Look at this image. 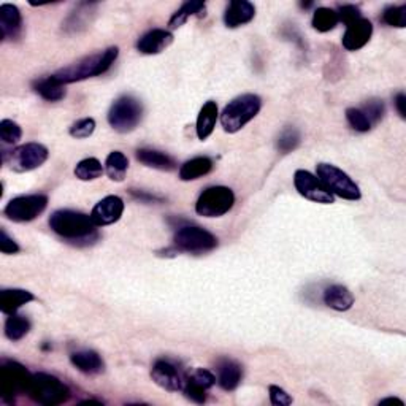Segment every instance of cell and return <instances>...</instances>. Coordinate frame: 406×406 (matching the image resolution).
I'll return each mask as SVG.
<instances>
[{"instance_id": "cell-33", "label": "cell", "mask_w": 406, "mask_h": 406, "mask_svg": "<svg viewBox=\"0 0 406 406\" xmlns=\"http://www.w3.org/2000/svg\"><path fill=\"white\" fill-rule=\"evenodd\" d=\"M300 145V132L296 127H286L281 135L278 137L276 146L278 150L283 154L292 152L293 150H297V146Z\"/></svg>"}, {"instance_id": "cell-38", "label": "cell", "mask_w": 406, "mask_h": 406, "mask_svg": "<svg viewBox=\"0 0 406 406\" xmlns=\"http://www.w3.org/2000/svg\"><path fill=\"white\" fill-rule=\"evenodd\" d=\"M95 130V121L93 118H85L76 121L72 127H70V135L76 140H85L94 134Z\"/></svg>"}, {"instance_id": "cell-29", "label": "cell", "mask_w": 406, "mask_h": 406, "mask_svg": "<svg viewBox=\"0 0 406 406\" xmlns=\"http://www.w3.org/2000/svg\"><path fill=\"white\" fill-rule=\"evenodd\" d=\"M31 332V321L19 316V314H10V318L5 322V337L11 341L23 340Z\"/></svg>"}, {"instance_id": "cell-21", "label": "cell", "mask_w": 406, "mask_h": 406, "mask_svg": "<svg viewBox=\"0 0 406 406\" xmlns=\"http://www.w3.org/2000/svg\"><path fill=\"white\" fill-rule=\"evenodd\" d=\"M324 303L335 311H348L354 305V297L348 288L341 284L328 286L324 291Z\"/></svg>"}, {"instance_id": "cell-28", "label": "cell", "mask_w": 406, "mask_h": 406, "mask_svg": "<svg viewBox=\"0 0 406 406\" xmlns=\"http://www.w3.org/2000/svg\"><path fill=\"white\" fill-rule=\"evenodd\" d=\"M129 169V160L121 151H113L108 154L107 160H105V173L108 175L111 181L121 183L125 178V173Z\"/></svg>"}, {"instance_id": "cell-30", "label": "cell", "mask_w": 406, "mask_h": 406, "mask_svg": "<svg viewBox=\"0 0 406 406\" xmlns=\"http://www.w3.org/2000/svg\"><path fill=\"white\" fill-rule=\"evenodd\" d=\"M105 169L100 164L99 159L95 157H86L80 160L75 167V177L81 181H95L103 175Z\"/></svg>"}, {"instance_id": "cell-19", "label": "cell", "mask_w": 406, "mask_h": 406, "mask_svg": "<svg viewBox=\"0 0 406 406\" xmlns=\"http://www.w3.org/2000/svg\"><path fill=\"white\" fill-rule=\"evenodd\" d=\"M243 368L232 359H221L218 362V384L224 390H235L241 382Z\"/></svg>"}, {"instance_id": "cell-9", "label": "cell", "mask_w": 406, "mask_h": 406, "mask_svg": "<svg viewBox=\"0 0 406 406\" xmlns=\"http://www.w3.org/2000/svg\"><path fill=\"white\" fill-rule=\"evenodd\" d=\"M2 156L4 162L9 160V165L13 172L26 173L43 165L48 160V156H50V151H48L46 146L40 143H26L13 150L10 156H6V154H2Z\"/></svg>"}, {"instance_id": "cell-31", "label": "cell", "mask_w": 406, "mask_h": 406, "mask_svg": "<svg viewBox=\"0 0 406 406\" xmlns=\"http://www.w3.org/2000/svg\"><path fill=\"white\" fill-rule=\"evenodd\" d=\"M338 23L340 21H338L337 11L332 10V9H327V6H321V9L314 11L313 21H311L314 29H316L318 32H322V33L333 31L335 27L338 26Z\"/></svg>"}, {"instance_id": "cell-14", "label": "cell", "mask_w": 406, "mask_h": 406, "mask_svg": "<svg viewBox=\"0 0 406 406\" xmlns=\"http://www.w3.org/2000/svg\"><path fill=\"white\" fill-rule=\"evenodd\" d=\"M124 213V200L118 195H108L102 199L90 212V219L97 227L111 226L121 219Z\"/></svg>"}, {"instance_id": "cell-13", "label": "cell", "mask_w": 406, "mask_h": 406, "mask_svg": "<svg viewBox=\"0 0 406 406\" xmlns=\"http://www.w3.org/2000/svg\"><path fill=\"white\" fill-rule=\"evenodd\" d=\"M151 378L159 387L169 392L183 390L186 380L183 373H181V370L172 360L167 359H159L154 362L151 368Z\"/></svg>"}, {"instance_id": "cell-12", "label": "cell", "mask_w": 406, "mask_h": 406, "mask_svg": "<svg viewBox=\"0 0 406 406\" xmlns=\"http://www.w3.org/2000/svg\"><path fill=\"white\" fill-rule=\"evenodd\" d=\"M293 186H296L297 192L306 200L322 203V205H330V203H333V195L327 192L326 187L321 184L318 177H314V175L308 170L296 172V175H293Z\"/></svg>"}, {"instance_id": "cell-23", "label": "cell", "mask_w": 406, "mask_h": 406, "mask_svg": "<svg viewBox=\"0 0 406 406\" xmlns=\"http://www.w3.org/2000/svg\"><path fill=\"white\" fill-rule=\"evenodd\" d=\"M219 110L216 102H207L203 105L199 118H197V125H195V130H197L199 140H207L209 135L213 134V130L216 127V121H218Z\"/></svg>"}, {"instance_id": "cell-34", "label": "cell", "mask_w": 406, "mask_h": 406, "mask_svg": "<svg viewBox=\"0 0 406 406\" xmlns=\"http://www.w3.org/2000/svg\"><path fill=\"white\" fill-rule=\"evenodd\" d=\"M21 137H23V130H21L19 124H16L11 119H4L0 123V140L4 145H15L18 143Z\"/></svg>"}, {"instance_id": "cell-40", "label": "cell", "mask_w": 406, "mask_h": 406, "mask_svg": "<svg viewBox=\"0 0 406 406\" xmlns=\"http://www.w3.org/2000/svg\"><path fill=\"white\" fill-rule=\"evenodd\" d=\"M183 392L189 400L194 402V403H205L207 402V389L197 386V384H194L189 380H184Z\"/></svg>"}, {"instance_id": "cell-17", "label": "cell", "mask_w": 406, "mask_h": 406, "mask_svg": "<svg viewBox=\"0 0 406 406\" xmlns=\"http://www.w3.org/2000/svg\"><path fill=\"white\" fill-rule=\"evenodd\" d=\"M173 43V33L165 29H152L145 33L142 38L137 41V50L142 54H159L165 51L167 48Z\"/></svg>"}, {"instance_id": "cell-22", "label": "cell", "mask_w": 406, "mask_h": 406, "mask_svg": "<svg viewBox=\"0 0 406 406\" xmlns=\"http://www.w3.org/2000/svg\"><path fill=\"white\" fill-rule=\"evenodd\" d=\"M35 297L32 292L24 289H4L0 292V311L5 314H15L21 306L32 302Z\"/></svg>"}, {"instance_id": "cell-42", "label": "cell", "mask_w": 406, "mask_h": 406, "mask_svg": "<svg viewBox=\"0 0 406 406\" xmlns=\"http://www.w3.org/2000/svg\"><path fill=\"white\" fill-rule=\"evenodd\" d=\"M269 394H270V402H271V405H275V406H288V405H292V397H291L284 389H281V387L270 386V387H269Z\"/></svg>"}, {"instance_id": "cell-4", "label": "cell", "mask_w": 406, "mask_h": 406, "mask_svg": "<svg viewBox=\"0 0 406 406\" xmlns=\"http://www.w3.org/2000/svg\"><path fill=\"white\" fill-rule=\"evenodd\" d=\"M27 394L33 402L45 406H58L70 398V389L59 378L48 373H35L29 384Z\"/></svg>"}, {"instance_id": "cell-3", "label": "cell", "mask_w": 406, "mask_h": 406, "mask_svg": "<svg viewBox=\"0 0 406 406\" xmlns=\"http://www.w3.org/2000/svg\"><path fill=\"white\" fill-rule=\"evenodd\" d=\"M262 108L261 97L256 94H243L229 102L221 113V124L229 134H236L244 125L253 121Z\"/></svg>"}, {"instance_id": "cell-26", "label": "cell", "mask_w": 406, "mask_h": 406, "mask_svg": "<svg viewBox=\"0 0 406 406\" xmlns=\"http://www.w3.org/2000/svg\"><path fill=\"white\" fill-rule=\"evenodd\" d=\"M33 89L41 99L48 102H59L66 97V85H62V83L56 80L54 75L35 81Z\"/></svg>"}, {"instance_id": "cell-15", "label": "cell", "mask_w": 406, "mask_h": 406, "mask_svg": "<svg viewBox=\"0 0 406 406\" xmlns=\"http://www.w3.org/2000/svg\"><path fill=\"white\" fill-rule=\"evenodd\" d=\"M373 35V24L368 19L360 18L354 21L353 24L346 27V32L343 35V48L346 51H359L365 46Z\"/></svg>"}, {"instance_id": "cell-7", "label": "cell", "mask_w": 406, "mask_h": 406, "mask_svg": "<svg viewBox=\"0 0 406 406\" xmlns=\"http://www.w3.org/2000/svg\"><path fill=\"white\" fill-rule=\"evenodd\" d=\"M235 205V194L230 187L213 186L205 189L195 203V212L203 218H221Z\"/></svg>"}, {"instance_id": "cell-32", "label": "cell", "mask_w": 406, "mask_h": 406, "mask_svg": "<svg viewBox=\"0 0 406 406\" xmlns=\"http://www.w3.org/2000/svg\"><path fill=\"white\" fill-rule=\"evenodd\" d=\"M90 4H81L80 9L73 11L72 15L67 18V21L64 23V29L67 32H80L83 29H86L90 23Z\"/></svg>"}, {"instance_id": "cell-35", "label": "cell", "mask_w": 406, "mask_h": 406, "mask_svg": "<svg viewBox=\"0 0 406 406\" xmlns=\"http://www.w3.org/2000/svg\"><path fill=\"white\" fill-rule=\"evenodd\" d=\"M382 21L390 27L403 29V27H406V5L389 6L382 13Z\"/></svg>"}, {"instance_id": "cell-44", "label": "cell", "mask_w": 406, "mask_h": 406, "mask_svg": "<svg viewBox=\"0 0 406 406\" xmlns=\"http://www.w3.org/2000/svg\"><path fill=\"white\" fill-rule=\"evenodd\" d=\"M395 103V108L398 111V115H400L402 119L406 118V95L403 93H398L394 99Z\"/></svg>"}, {"instance_id": "cell-46", "label": "cell", "mask_w": 406, "mask_h": 406, "mask_svg": "<svg viewBox=\"0 0 406 406\" xmlns=\"http://www.w3.org/2000/svg\"><path fill=\"white\" fill-rule=\"evenodd\" d=\"M386 403H398L400 406H403V402L400 400V398H384V400L380 402V405H386Z\"/></svg>"}, {"instance_id": "cell-41", "label": "cell", "mask_w": 406, "mask_h": 406, "mask_svg": "<svg viewBox=\"0 0 406 406\" xmlns=\"http://www.w3.org/2000/svg\"><path fill=\"white\" fill-rule=\"evenodd\" d=\"M337 15H338L340 23H345L346 26L353 24L354 21L362 18V13L359 10V6H355V5H343V6H340L338 11H337Z\"/></svg>"}, {"instance_id": "cell-1", "label": "cell", "mask_w": 406, "mask_h": 406, "mask_svg": "<svg viewBox=\"0 0 406 406\" xmlns=\"http://www.w3.org/2000/svg\"><path fill=\"white\" fill-rule=\"evenodd\" d=\"M97 226L90 219V214L73 209H58L50 216V229L62 240L75 246H90L100 235L97 234Z\"/></svg>"}, {"instance_id": "cell-5", "label": "cell", "mask_w": 406, "mask_h": 406, "mask_svg": "<svg viewBox=\"0 0 406 406\" xmlns=\"http://www.w3.org/2000/svg\"><path fill=\"white\" fill-rule=\"evenodd\" d=\"M316 177L327 192L345 200H359L362 192L348 173L332 164H318Z\"/></svg>"}, {"instance_id": "cell-24", "label": "cell", "mask_w": 406, "mask_h": 406, "mask_svg": "<svg viewBox=\"0 0 406 406\" xmlns=\"http://www.w3.org/2000/svg\"><path fill=\"white\" fill-rule=\"evenodd\" d=\"M70 360H72L75 368L86 375H99L105 368L102 357L95 351H76L70 355Z\"/></svg>"}, {"instance_id": "cell-10", "label": "cell", "mask_w": 406, "mask_h": 406, "mask_svg": "<svg viewBox=\"0 0 406 406\" xmlns=\"http://www.w3.org/2000/svg\"><path fill=\"white\" fill-rule=\"evenodd\" d=\"M48 207V197L43 194L19 195L11 199L4 209L6 218L13 222H29L45 212Z\"/></svg>"}, {"instance_id": "cell-43", "label": "cell", "mask_w": 406, "mask_h": 406, "mask_svg": "<svg viewBox=\"0 0 406 406\" xmlns=\"http://www.w3.org/2000/svg\"><path fill=\"white\" fill-rule=\"evenodd\" d=\"M0 251H2L4 254H16L21 251L18 243L6 234L5 229H0Z\"/></svg>"}, {"instance_id": "cell-16", "label": "cell", "mask_w": 406, "mask_h": 406, "mask_svg": "<svg viewBox=\"0 0 406 406\" xmlns=\"http://www.w3.org/2000/svg\"><path fill=\"white\" fill-rule=\"evenodd\" d=\"M23 32V16L18 6L4 4L0 6V35L2 40H18Z\"/></svg>"}, {"instance_id": "cell-27", "label": "cell", "mask_w": 406, "mask_h": 406, "mask_svg": "<svg viewBox=\"0 0 406 406\" xmlns=\"http://www.w3.org/2000/svg\"><path fill=\"white\" fill-rule=\"evenodd\" d=\"M207 5L205 2H200V0H191V2H186L181 9L175 13V15L169 21V27L172 31L179 29L181 26H184L187 23V19L191 16H205Z\"/></svg>"}, {"instance_id": "cell-39", "label": "cell", "mask_w": 406, "mask_h": 406, "mask_svg": "<svg viewBox=\"0 0 406 406\" xmlns=\"http://www.w3.org/2000/svg\"><path fill=\"white\" fill-rule=\"evenodd\" d=\"M186 380L197 384V386L207 389V390L212 389L216 384V376L212 372H208V370H203V368L194 370L191 375L186 376Z\"/></svg>"}, {"instance_id": "cell-18", "label": "cell", "mask_w": 406, "mask_h": 406, "mask_svg": "<svg viewBox=\"0 0 406 406\" xmlns=\"http://www.w3.org/2000/svg\"><path fill=\"white\" fill-rule=\"evenodd\" d=\"M256 16V6L248 0H232L224 13V23L230 29H236L251 23Z\"/></svg>"}, {"instance_id": "cell-37", "label": "cell", "mask_w": 406, "mask_h": 406, "mask_svg": "<svg viewBox=\"0 0 406 406\" xmlns=\"http://www.w3.org/2000/svg\"><path fill=\"white\" fill-rule=\"evenodd\" d=\"M346 119L351 127L357 132H362L365 134L370 129H372V124H370L368 118L365 116V113L360 108H348L346 110Z\"/></svg>"}, {"instance_id": "cell-36", "label": "cell", "mask_w": 406, "mask_h": 406, "mask_svg": "<svg viewBox=\"0 0 406 406\" xmlns=\"http://www.w3.org/2000/svg\"><path fill=\"white\" fill-rule=\"evenodd\" d=\"M365 116L368 118L370 124H378L386 115V105L381 99H370L365 103H363V107L360 108Z\"/></svg>"}, {"instance_id": "cell-25", "label": "cell", "mask_w": 406, "mask_h": 406, "mask_svg": "<svg viewBox=\"0 0 406 406\" xmlns=\"http://www.w3.org/2000/svg\"><path fill=\"white\" fill-rule=\"evenodd\" d=\"M213 165H214L213 160L207 156L194 157L179 167V179L181 181L199 179L212 172Z\"/></svg>"}, {"instance_id": "cell-11", "label": "cell", "mask_w": 406, "mask_h": 406, "mask_svg": "<svg viewBox=\"0 0 406 406\" xmlns=\"http://www.w3.org/2000/svg\"><path fill=\"white\" fill-rule=\"evenodd\" d=\"M31 380L32 375L21 363L2 360V398L5 402H15L19 394H26Z\"/></svg>"}, {"instance_id": "cell-2", "label": "cell", "mask_w": 406, "mask_h": 406, "mask_svg": "<svg viewBox=\"0 0 406 406\" xmlns=\"http://www.w3.org/2000/svg\"><path fill=\"white\" fill-rule=\"evenodd\" d=\"M118 54V48L110 46L108 50L86 56V58L75 62V64L61 68L58 73H54V78L62 85H72L76 81L94 78V76L103 75L107 70H110V67L116 62Z\"/></svg>"}, {"instance_id": "cell-45", "label": "cell", "mask_w": 406, "mask_h": 406, "mask_svg": "<svg viewBox=\"0 0 406 406\" xmlns=\"http://www.w3.org/2000/svg\"><path fill=\"white\" fill-rule=\"evenodd\" d=\"M130 194L134 195L135 199L138 200H143V202H159L160 199L159 197H154V195H150V194H146V192H142V191H135V189H132Z\"/></svg>"}, {"instance_id": "cell-6", "label": "cell", "mask_w": 406, "mask_h": 406, "mask_svg": "<svg viewBox=\"0 0 406 406\" xmlns=\"http://www.w3.org/2000/svg\"><path fill=\"white\" fill-rule=\"evenodd\" d=\"M143 105L135 97L123 95L111 105L108 111V124L119 134H129L142 123Z\"/></svg>"}, {"instance_id": "cell-8", "label": "cell", "mask_w": 406, "mask_h": 406, "mask_svg": "<svg viewBox=\"0 0 406 406\" xmlns=\"http://www.w3.org/2000/svg\"><path fill=\"white\" fill-rule=\"evenodd\" d=\"M216 246H218V238L197 226H183L175 234V248L179 253L183 251L191 254H203L213 251Z\"/></svg>"}, {"instance_id": "cell-20", "label": "cell", "mask_w": 406, "mask_h": 406, "mask_svg": "<svg viewBox=\"0 0 406 406\" xmlns=\"http://www.w3.org/2000/svg\"><path fill=\"white\" fill-rule=\"evenodd\" d=\"M135 156L140 164H143L145 167H150V169H156V170H162V172H172L177 169V162H175V159L165 152L142 148L137 151Z\"/></svg>"}]
</instances>
